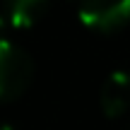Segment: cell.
Wrapping results in <instances>:
<instances>
[{
    "label": "cell",
    "instance_id": "cell-5",
    "mask_svg": "<svg viewBox=\"0 0 130 130\" xmlns=\"http://www.w3.org/2000/svg\"><path fill=\"white\" fill-rule=\"evenodd\" d=\"M3 130H12V128H10V125H5V128H3Z\"/></svg>",
    "mask_w": 130,
    "mask_h": 130
},
{
    "label": "cell",
    "instance_id": "cell-3",
    "mask_svg": "<svg viewBox=\"0 0 130 130\" xmlns=\"http://www.w3.org/2000/svg\"><path fill=\"white\" fill-rule=\"evenodd\" d=\"M101 111L106 118H121L123 113L130 108V75L118 70V72L108 75L106 82L101 84Z\"/></svg>",
    "mask_w": 130,
    "mask_h": 130
},
{
    "label": "cell",
    "instance_id": "cell-4",
    "mask_svg": "<svg viewBox=\"0 0 130 130\" xmlns=\"http://www.w3.org/2000/svg\"><path fill=\"white\" fill-rule=\"evenodd\" d=\"M48 0H5V19L14 29L34 27L43 17Z\"/></svg>",
    "mask_w": 130,
    "mask_h": 130
},
{
    "label": "cell",
    "instance_id": "cell-1",
    "mask_svg": "<svg viewBox=\"0 0 130 130\" xmlns=\"http://www.w3.org/2000/svg\"><path fill=\"white\" fill-rule=\"evenodd\" d=\"M34 77V60L24 48L3 39L0 43V99L5 104L19 99Z\"/></svg>",
    "mask_w": 130,
    "mask_h": 130
},
{
    "label": "cell",
    "instance_id": "cell-2",
    "mask_svg": "<svg viewBox=\"0 0 130 130\" xmlns=\"http://www.w3.org/2000/svg\"><path fill=\"white\" fill-rule=\"evenodd\" d=\"M79 19L94 31H118L130 22V0H82Z\"/></svg>",
    "mask_w": 130,
    "mask_h": 130
}]
</instances>
